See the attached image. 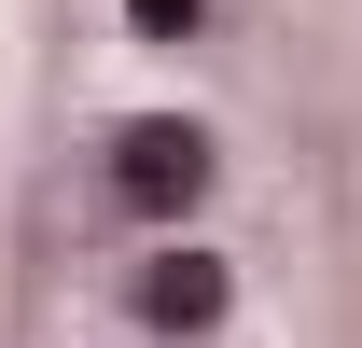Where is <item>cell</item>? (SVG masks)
I'll return each mask as SVG.
<instances>
[{
	"mask_svg": "<svg viewBox=\"0 0 362 348\" xmlns=\"http://www.w3.org/2000/svg\"><path fill=\"white\" fill-rule=\"evenodd\" d=\"M195 181H209V139H195V126H139L126 139V195H139V209H181Z\"/></svg>",
	"mask_w": 362,
	"mask_h": 348,
	"instance_id": "cell-1",
	"label": "cell"
}]
</instances>
